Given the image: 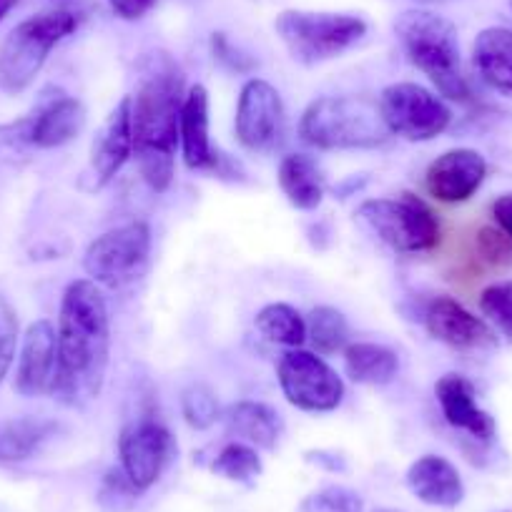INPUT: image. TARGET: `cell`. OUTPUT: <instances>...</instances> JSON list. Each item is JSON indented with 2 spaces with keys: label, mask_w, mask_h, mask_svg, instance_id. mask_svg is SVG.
Instances as JSON below:
<instances>
[{
  "label": "cell",
  "mask_w": 512,
  "mask_h": 512,
  "mask_svg": "<svg viewBox=\"0 0 512 512\" xmlns=\"http://www.w3.org/2000/svg\"><path fill=\"white\" fill-rule=\"evenodd\" d=\"M58 372L51 395L63 405H83L101 395L111 354L106 297L91 279L66 287L58 314Z\"/></svg>",
  "instance_id": "6da1fadb"
},
{
  "label": "cell",
  "mask_w": 512,
  "mask_h": 512,
  "mask_svg": "<svg viewBox=\"0 0 512 512\" xmlns=\"http://www.w3.org/2000/svg\"><path fill=\"white\" fill-rule=\"evenodd\" d=\"M184 106V73L169 53H151L131 96L134 154L146 184L164 194L176 176V146Z\"/></svg>",
  "instance_id": "7a4b0ae2"
},
{
  "label": "cell",
  "mask_w": 512,
  "mask_h": 512,
  "mask_svg": "<svg viewBox=\"0 0 512 512\" xmlns=\"http://www.w3.org/2000/svg\"><path fill=\"white\" fill-rule=\"evenodd\" d=\"M299 136L319 151L379 149L392 139L377 101L364 96H319L299 118Z\"/></svg>",
  "instance_id": "3957f363"
},
{
  "label": "cell",
  "mask_w": 512,
  "mask_h": 512,
  "mask_svg": "<svg viewBox=\"0 0 512 512\" xmlns=\"http://www.w3.org/2000/svg\"><path fill=\"white\" fill-rule=\"evenodd\" d=\"M395 31L412 66L430 78L440 96L450 101H470V86L460 61V38L452 21L415 8L397 18Z\"/></svg>",
  "instance_id": "277c9868"
},
{
  "label": "cell",
  "mask_w": 512,
  "mask_h": 512,
  "mask_svg": "<svg viewBox=\"0 0 512 512\" xmlns=\"http://www.w3.org/2000/svg\"><path fill=\"white\" fill-rule=\"evenodd\" d=\"M81 16L73 11H46L18 23L0 48V88L11 96L26 91L53 48L78 31Z\"/></svg>",
  "instance_id": "5b68a950"
},
{
  "label": "cell",
  "mask_w": 512,
  "mask_h": 512,
  "mask_svg": "<svg viewBox=\"0 0 512 512\" xmlns=\"http://www.w3.org/2000/svg\"><path fill=\"white\" fill-rule=\"evenodd\" d=\"M274 31L294 61L317 66L357 46L367 36V21L349 13L284 11L274 21Z\"/></svg>",
  "instance_id": "8992f818"
},
{
  "label": "cell",
  "mask_w": 512,
  "mask_h": 512,
  "mask_svg": "<svg viewBox=\"0 0 512 512\" xmlns=\"http://www.w3.org/2000/svg\"><path fill=\"white\" fill-rule=\"evenodd\" d=\"M357 216L382 244L400 254H422L440 244V219L415 194L367 199L359 204Z\"/></svg>",
  "instance_id": "52a82bcc"
},
{
  "label": "cell",
  "mask_w": 512,
  "mask_h": 512,
  "mask_svg": "<svg viewBox=\"0 0 512 512\" xmlns=\"http://www.w3.org/2000/svg\"><path fill=\"white\" fill-rule=\"evenodd\" d=\"M151 254V229L146 221H128L103 231L88 244L83 269L98 287H123L144 274Z\"/></svg>",
  "instance_id": "ba28073f"
},
{
  "label": "cell",
  "mask_w": 512,
  "mask_h": 512,
  "mask_svg": "<svg viewBox=\"0 0 512 512\" xmlns=\"http://www.w3.org/2000/svg\"><path fill=\"white\" fill-rule=\"evenodd\" d=\"M377 106L390 134L415 144L437 139L452 123L450 106L420 83H392L382 91Z\"/></svg>",
  "instance_id": "9c48e42d"
},
{
  "label": "cell",
  "mask_w": 512,
  "mask_h": 512,
  "mask_svg": "<svg viewBox=\"0 0 512 512\" xmlns=\"http://www.w3.org/2000/svg\"><path fill=\"white\" fill-rule=\"evenodd\" d=\"M86 118V106L78 98L66 96L61 91H56L53 96L43 93L31 116L0 128V134H6L0 136V141H6L16 149H23V146L58 149V146L71 144L73 139L81 136V131L86 128Z\"/></svg>",
  "instance_id": "30bf717a"
},
{
  "label": "cell",
  "mask_w": 512,
  "mask_h": 512,
  "mask_svg": "<svg viewBox=\"0 0 512 512\" xmlns=\"http://www.w3.org/2000/svg\"><path fill=\"white\" fill-rule=\"evenodd\" d=\"M282 395L302 412H332L344 400V382L322 354L307 349H289L277 367Z\"/></svg>",
  "instance_id": "8fae6325"
},
{
  "label": "cell",
  "mask_w": 512,
  "mask_h": 512,
  "mask_svg": "<svg viewBox=\"0 0 512 512\" xmlns=\"http://www.w3.org/2000/svg\"><path fill=\"white\" fill-rule=\"evenodd\" d=\"M174 450L176 442L169 427L151 412L128 422L118 437L121 470L139 492H146L159 482L174 457Z\"/></svg>",
  "instance_id": "7c38bea8"
},
{
  "label": "cell",
  "mask_w": 512,
  "mask_h": 512,
  "mask_svg": "<svg viewBox=\"0 0 512 512\" xmlns=\"http://www.w3.org/2000/svg\"><path fill=\"white\" fill-rule=\"evenodd\" d=\"M236 139L246 151L269 154L284 136V103L277 88L264 78H249L236 103Z\"/></svg>",
  "instance_id": "4fadbf2b"
},
{
  "label": "cell",
  "mask_w": 512,
  "mask_h": 512,
  "mask_svg": "<svg viewBox=\"0 0 512 512\" xmlns=\"http://www.w3.org/2000/svg\"><path fill=\"white\" fill-rule=\"evenodd\" d=\"M209 126V91L201 83H196L184 96L179 121V144L186 169L209 171L216 176H234L239 171V164H234L229 156L214 149Z\"/></svg>",
  "instance_id": "5bb4252c"
},
{
  "label": "cell",
  "mask_w": 512,
  "mask_h": 512,
  "mask_svg": "<svg viewBox=\"0 0 512 512\" xmlns=\"http://www.w3.org/2000/svg\"><path fill=\"white\" fill-rule=\"evenodd\" d=\"M487 176V161L475 149H452L437 156L425 174L432 199L442 204H462L472 199Z\"/></svg>",
  "instance_id": "9a60e30c"
},
{
  "label": "cell",
  "mask_w": 512,
  "mask_h": 512,
  "mask_svg": "<svg viewBox=\"0 0 512 512\" xmlns=\"http://www.w3.org/2000/svg\"><path fill=\"white\" fill-rule=\"evenodd\" d=\"M134 156V131H131V96H123L98 128L91 144L93 186L103 189L116 179L118 171Z\"/></svg>",
  "instance_id": "2e32d148"
},
{
  "label": "cell",
  "mask_w": 512,
  "mask_h": 512,
  "mask_svg": "<svg viewBox=\"0 0 512 512\" xmlns=\"http://www.w3.org/2000/svg\"><path fill=\"white\" fill-rule=\"evenodd\" d=\"M58 372V334L48 319H38L26 329L16 372V392L23 397L51 395Z\"/></svg>",
  "instance_id": "e0dca14e"
},
{
  "label": "cell",
  "mask_w": 512,
  "mask_h": 512,
  "mask_svg": "<svg viewBox=\"0 0 512 512\" xmlns=\"http://www.w3.org/2000/svg\"><path fill=\"white\" fill-rule=\"evenodd\" d=\"M425 327L430 337L437 342L447 344L455 349H487L495 347V332L467 312L457 299L452 297H435L425 309Z\"/></svg>",
  "instance_id": "ac0fdd59"
},
{
  "label": "cell",
  "mask_w": 512,
  "mask_h": 512,
  "mask_svg": "<svg viewBox=\"0 0 512 512\" xmlns=\"http://www.w3.org/2000/svg\"><path fill=\"white\" fill-rule=\"evenodd\" d=\"M435 395L447 425L467 432L477 442L495 440V417L477 405L475 384L470 379L462 377V374H445V377L437 379Z\"/></svg>",
  "instance_id": "d6986e66"
},
{
  "label": "cell",
  "mask_w": 512,
  "mask_h": 512,
  "mask_svg": "<svg viewBox=\"0 0 512 512\" xmlns=\"http://www.w3.org/2000/svg\"><path fill=\"white\" fill-rule=\"evenodd\" d=\"M407 487L417 500L432 507H452L465 500V482L447 457L425 455L407 470Z\"/></svg>",
  "instance_id": "ffe728a7"
},
{
  "label": "cell",
  "mask_w": 512,
  "mask_h": 512,
  "mask_svg": "<svg viewBox=\"0 0 512 512\" xmlns=\"http://www.w3.org/2000/svg\"><path fill=\"white\" fill-rule=\"evenodd\" d=\"M226 435L236 437V442H246L259 450H277L282 440V417L264 402L241 400L226 407L221 415Z\"/></svg>",
  "instance_id": "44dd1931"
},
{
  "label": "cell",
  "mask_w": 512,
  "mask_h": 512,
  "mask_svg": "<svg viewBox=\"0 0 512 512\" xmlns=\"http://www.w3.org/2000/svg\"><path fill=\"white\" fill-rule=\"evenodd\" d=\"M277 181L289 204L299 211L319 209L324 191H327L322 169H319L317 159L309 154L284 156L282 164H279Z\"/></svg>",
  "instance_id": "7402d4cb"
},
{
  "label": "cell",
  "mask_w": 512,
  "mask_h": 512,
  "mask_svg": "<svg viewBox=\"0 0 512 512\" xmlns=\"http://www.w3.org/2000/svg\"><path fill=\"white\" fill-rule=\"evenodd\" d=\"M58 422L41 417L0 420V462H26L56 437Z\"/></svg>",
  "instance_id": "603a6c76"
},
{
  "label": "cell",
  "mask_w": 512,
  "mask_h": 512,
  "mask_svg": "<svg viewBox=\"0 0 512 512\" xmlns=\"http://www.w3.org/2000/svg\"><path fill=\"white\" fill-rule=\"evenodd\" d=\"M475 68L482 81L497 91H512V31L485 28L475 38Z\"/></svg>",
  "instance_id": "cb8c5ba5"
},
{
  "label": "cell",
  "mask_w": 512,
  "mask_h": 512,
  "mask_svg": "<svg viewBox=\"0 0 512 512\" xmlns=\"http://www.w3.org/2000/svg\"><path fill=\"white\" fill-rule=\"evenodd\" d=\"M344 369L352 382L384 387L400 372V357L384 344L354 342L344 349Z\"/></svg>",
  "instance_id": "d4e9b609"
},
{
  "label": "cell",
  "mask_w": 512,
  "mask_h": 512,
  "mask_svg": "<svg viewBox=\"0 0 512 512\" xmlns=\"http://www.w3.org/2000/svg\"><path fill=\"white\" fill-rule=\"evenodd\" d=\"M256 329L267 342L282 344V347L299 349L307 342V319L294 309L292 304L274 302L262 307L254 317Z\"/></svg>",
  "instance_id": "484cf974"
},
{
  "label": "cell",
  "mask_w": 512,
  "mask_h": 512,
  "mask_svg": "<svg viewBox=\"0 0 512 512\" xmlns=\"http://www.w3.org/2000/svg\"><path fill=\"white\" fill-rule=\"evenodd\" d=\"M307 339L317 349V354H324V357L344 352L349 342L347 317L339 309L327 307V304L314 307L307 319Z\"/></svg>",
  "instance_id": "4316f807"
},
{
  "label": "cell",
  "mask_w": 512,
  "mask_h": 512,
  "mask_svg": "<svg viewBox=\"0 0 512 512\" xmlns=\"http://www.w3.org/2000/svg\"><path fill=\"white\" fill-rule=\"evenodd\" d=\"M211 470L216 475L226 477L231 482H241V485H251L256 477L262 475V457L256 452V447L246 445V442H229L219 450V455L211 462Z\"/></svg>",
  "instance_id": "83f0119b"
},
{
  "label": "cell",
  "mask_w": 512,
  "mask_h": 512,
  "mask_svg": "<svg viewBox=\"0 0 512 512\" xmlns=\"http://www.w3.org/2000/svg\"><path fill=\"white\" fill-rule=\"evenodd\" d=\"M181 415L194 430H209L221 420V407L214 390L206 384L194 382L181 392Z\"/></svg>",
  "instance_id": "f1b7e54d"
},
{
  "label": "cell",
  "mask_w": 512,
  "mask_h": 512,
  "mask_svg": "<svg viewBox=\"0 0 512 512\" xmlns=\"http://www.w3.org/2000/svg\"><path fill=\"white\" fill-rule=\"evenodd\" d=\"M299 512H364V500L349 487L329 485L304 497Z\"/></svg>",
  "instance_id": "f546056e"
},
{
  "label": "cell",
  "mask_w": 512,
  "mask_h": 512,
  "mask_svg": "<svg viewBox=\"0 0 512 512\" xmlns=\"http://www.w3.org/2000/svg\"><path fill=\"white\" fill-rule=\"evenodd\" d=\"M480 309L507 339H512V282L490 284L480 294Z\"/></svg>",
  "instance_id": "4dcf8cb0"
},
{
  "label": "cell",
  "mask_w": 512,
  "mask_h": 512,
  "mask_svg": "<svg viewBox=\"0 0 512 512\" xmlns=\"http://www.w3.org/2000/svg\"><path fill=\"white\" fill-rule=\"evenodd\" d=\"M139 495L141 492L131 485V480L123 475L121 467H113V470H108L106 477H103L101 505L106 507V510H126Z\"/></svg>",
  "instance_id": "1f68e13d"
},
{
  "label": "cell",
  "mask_w": 512,
  "mask_h": 512,
  "mask_svg": "<svg viewBox=\"0 0 512 512\" xmlns=\"http://www.w3.org/2000/svg\"><path fill=\"white\" fill-rule=\"evenodd\" d=\"M211 56H214L216 63H221V66L226 68V71L231 73H239V76H246V73H251L256 68V61L249 56V53L241 51L239 46H234V43L229 41V36L226 33H211Z\"/></svg>",
  "instance_id": "d6a6232c"
},
{
  "label": "cell",
  "mask_w": 512,
  "mask_h": 512,
  "mask_svg": "<svg viewBox=\"0 0 512 512\" xmlns=\"http://www.w3.org/2000/svg\"><path fill=\"white\" fill-rule=\"evenodd\" d=\"M477 251L485 262L495 264V267H510L512 264V239L495 226H482L477 231Z\"/></svg>",
  "instance_id": "836d02e7"
},
{
  "label": "cell",
  "mask_w": 512,
  "mask_h": 512,
  "mask_svg": "<svg viewBox=\"0 0 512 512\" xmlns=\"http://www.w3.org/2000/svg\"><path fill=\"white\" fill-rule=\"evenodd\" d=\"M16 342H18V319L11 304L0 297V382L6 379L8 369H11L13 357H16Z\"/></svg>",
  "instance_id": "e575fe53"
},
{
  "label": "cell",
  "mask_w": 512,
  "mask_h": 512,
  "mask_svg": "<svg viewBox=\"0 0 512 512\" xmlns=\"http://www.w3.org/2000/svg\"><path fill=\"white\" fill-rule=\"evenodd\" d=\"M304 460H307L309 465L319 467V470L332 472V475L347 472V457L337 450H307L304 452Z\"/></svg>",
  "instance_id": "d590c367"
},
{
  "label": "cell",
  "mask_w": 512,
  "mask_h": 512,
  "mask_svg": "<svg viewBox=\"0 0 512 512\" xmlns=\"http://www.w3.org/2000/svg\"><path fill=\"white\" fill-rule=\"evenodd\" d=\"M108 3H111V11L123 21H139L156 6V0H108Z\"/></svg>",
  "instance_id": "8d00e7d4"
},
{
  "label": "cell",
  "mask_w": 512,
  "mask_h": 512,
  "mask_svg": "<svg viewBox=\"0 0 512 512\" xmlns=\"http://www.w3.org/2000/svg\"><path fill=\"white\" fill-rule=\"evenodd\" d=\"M492 216L497 221V229L505 231L512 239V194H502L500 199L492 204Z\"/></svg>",
  "instance_id": "74e56055"
},
{
  "label": "cell",
  "mask_w": 512,
  "mask_h": 512,
  "mask_svg": "<svg viewBox=\"0 0 512 512\" xmlns=\"http://www.w3.org/2000/svg\"><path fill=\"white\" fill-rule=\"evenodd\" d=\"M367 184V176L359 174V176H349L347 181H342L339 186H334V194L339 196V199H347V196H352L354 191H359L362 186Z\"/></svg>",
  "instance_id": "f35d334b"
},
{
  "label": "cell",
  "mask_w": 512,
  "mask_h": 512,
  "mask_svg": "<svg viewBox=\"0 0 512 512\" xmlns=\"http://www.w3.org/2000/svg\"><path fill=\"white\" fill-rule=\"evenodd\" d=\"M18 3H21V0H0V23L6 21L8 13H11Z\"/></svg>",
  "instance_id": "ab89813d"
},
{
  "label": "cell",
  "mask_w": 512,
  "mask_h": 512,
  "mask_svg": "<svg viewBox=\"0 0 512 512\" xmlns=\"http://www.w3.org/2000/svg\"><path fill=\"white\" fill-rule=\"evenodd\" d=\"M374 512H400V510H390V507H377Z\"/></svg>",
  "instance_id": "60d3db41"
},
{
  "label": "cell",
  "mask_w": 512,
  "mask_h": 512,
  "mask_svg": "<svg viewBox=\"0 0 512 512\" xmlns=\"http://www.w3.org/2000/svg\"><path fill=\"white\" fill-rule=\"evenodd\" d=\"M510 11H512V0H510Z\"/></svg>",
  "instance_id": "b9f144b4"
}]
</instances>
